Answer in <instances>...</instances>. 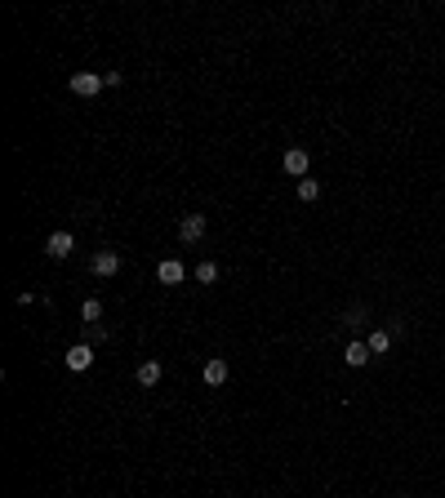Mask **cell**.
<instances>
[{
	"label": "cell",
	"instance_id": "6da1fadb",
	"mask_svg": "<svg viewBox=\"0 0 445 498\" xmlns=\"http://www.w3.org/2000/svg\"><path fill=\"white\" fill-rule=\"evenodd\" d=\"M103 85H107V76H99V71H76V76H71V94H76V98H94Z\"/></svg>",
	"mask_w": 445,
	"mask_h": 498
},
{
	"label": "cell",
	"instance_id": "7a4b0ae2",
	"mask_svg": "<svg viewBox=\"0 0 445 498\" xmlns=\"http://www.w3.org/2000/svg\"><path fill=\"white\" fill-rule=\"evenodd\" d=\"M200 236H205V214H183V223H178V240H183V245H196Z\"/></svg>",
	"mask_w": 445,
	"mask_h": 498
},
{
	"label": "cell",
	"instance_id": "3957f363",
	"mask_svg": "<svg viewBox=\"0 0 445 498\" xmlns=\"http://www.w3.org/2000/svg\"><path fill=\"white\" fill-rule=\"evenodd\" d=\"M285 174H290V178H307L312 174V156L303 152V147H294V152H285Z\"/></svg>",
	"mask_w": 445,
	"mask_h": 498
},
{
	"label": "cell",
	"instance_id": "277c9868",
	"mask_svg": "<svg viewBox=\"0 0 445 498\" xmlns=\"http://www.w3.org/2000/svg\"><path fill=\"white\" fill-rule=\"evenodd\" d=\"M89 272H94V276H116V272H120V254H116V249H99V254L89 258Z\"/></svg>",
	"mask_w": 445,
	"mask_h": 498
},
{
	"label": "cell",
	"instance_id": "5b68a950",
	"mask_svg": "<svg viewBox=\"0 0 445 498\" xmlns=\"http://www.w3.org/2000/svg\"><path fill=\"white\" fill-rule=\"evenodd\" d=\"M156 281H161V285H183L187 281V267L178 263V258H165L161 267H156Z\"/></svg>",
	"mask_w": 445,
	"mask_h": 498
},
{
	"label": "cell",
	"instance_id": "8992f818",
	"mask_svg": "<svg viewBox=\"0 0 445 498\" xmlns=\"http://www.w3.org/2000/svg\"><path fill=\"white\" fill-rule=\"evenodd\" d=\"M71 245H76L71 232H50V240H45V254H50V258H67Z\"/></svg>",
	"mask_w": 445,
	"mask_h": 498
},
{
	"label": "cell",
	"instance_id": "52a82bcc",
	"mask_svg": "<svg viewBox=\"0 0 445 498\" xmlns=\"http://www.w3.org/2000/svg\"><path fill=\"white\" fill-rule=\"evenodd\" d=\"M89 365H94V347L89 343H76V347L67 351V369L80 374V369H89Z\"/></svg>",
	"mask_w": 445,
	"mask_h": 498
},
{
	"label": "cell",
	"instance_id": "ba28073f",
	"mask_svg": "<svg viewBox=\"0 0 445 498\" xmlns=\"http://www.w3.org/2000/svg\"><path fill=\"white\" fill-rule=\"evenodd\" d=\"M205 383H210V387H223V383H227V360H223V356H210V360H205Z\"/></svg>",
	"mask_w": 445,
	"mask_h": 498
},
{
	"label": "cell",
	"instance_id": "9c48e42d",
	"mask_svg": "<svg viewBox=\"0 0 445 498\" xmlns=\"http://www.w3.org/2000/svg\"><path fill=\"white\" fill-rule=\"evenodd\" d=\"M370 356H374V351H370L365 343H347V351H343V360L352 369H360V365H370Z\"/></svg>",
	"mask_w": 445,
	"mask_h": 498
},
{
	"label": "cell",
	"instance_id": "30bf717a",
	"mask_svg": "<svg viewBox=\"0 0 445 498\" xmlns=\"http://www.w3.org/2000/svg\"><path fill=\"white\" fill-rule=\"evenodd\" d=\"M365 347L374 351V356H388V351H392V334L388 330H374V334L365 338Z\"/></svg>",
	"mask_w": 445,
	"mask_h": 498
},
{
	"label": "cell",
	"instance_id": "8fae6325",
	"mask_svg": "<svg viewBox=\"0 0 445 498\" xmlns=\"http://www.w3.org/2000/svg\"><path fill=\"white\" fill-rule=\"evenodd\" d=\"M134 379H138V387H156V383H161V365H156V360H143Z\"/></svg>",
	"mask_w": 445,
	"mask_h": 498
},
{
	"label": "cell",
	"instance_id": "7c38bea8",
	"mask_svg": "<svg viewBox=\"0 0 445 498\" xmlns=\"http://www.w3.org/2000/svg\"><path fill=\"white\" fill-rule=\"evenodd\" d=\"M298 200H307V205H312V200H321V183H316L312 174H307V178H298Z\"/></svg>",
	"mask_w": 445,
	"mask_h": 498
},
{
	"label": "cell",
	"instance_id": "4fadbf2b",
	"mask_svg": "<svg viewBox=\"0 0 445 498\" xmlns=\"http://www.w3.org/2000/svg\"><path fill=\"white\" fill-rule=\"evenodd\" d=\"M80 316H85V325H99L103 321V302L99 298H85V302H80Z\"/></svg>",
	"mask_w": 445,
	"mask_h": 498
},
{
	"label": "cell",
	"instance_id": "5bb4252c",
	"mask_svg": "<svg viewBox=\"0 0 445 498\" xmlns=\"http://www.w3.org/2000/svg\"><path fill=\"white\" fill-rule=\"evenodd\" d=\"M196 281H200V285H214V281H219V263H210V258H205V263L196 267Z\"/></svg>",
	"mask_w": 445,
	"mask_h": 498
},
{
	"label": "cell",
	"instance_id": "9a60e30c",
	"mask_svg": "<svg viewBox=\"0 0 445 498\" xmlns=\"http://www.w3.org/2000/svg\"><path fill=\"white\" fill-rule=\"evenodd\" d=\"M103 338H107V330H103V325H85V338H80V343H103Z\"/></svg>",
	"mask_w": 445,
	"mask_h": 498
},
{
	"label": "cell",
	"instance_id": "2e32d148",
	"mask_svg": "<svg viewBox=\"0 0 445 498\" xmlns=\"http://www.w3.org/2000/svg\"><path fill=\"white\" fill-rule=\"evenodd\" d=\"M347 325H365V307H352V312H347Z\"/></svg>",
	"mask_w": 445,
	"mask_h": 498
},
{
	"label": "cell",
	"instance_id": "e0dca14e",
	"mask_svg": "<svg viewBox=\"0 0 445 498\" xmlns=\"http://www.w3.org/2000/svg\"><path fill=\"white\" fill-rule=\"evenodd\" d=\"M401 498H410V494H401Z\"/></svg>",
	"mask_w": 445,
	"mask_h": 498
}]
</instances>
